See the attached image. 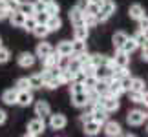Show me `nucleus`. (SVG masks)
<instances>
[{
  "label": "nucleus",
  "mask_w": 148,
  "mask_h": 137,
  "mask_svg": "<svg viewBox=\"0 0 148 137\" xmlns=\"http://www.w3.org/2000/svg\"><path fill=\"white\" fill-rule=\"evenodd\" d=\"M113 13H115V2L113 0H102L101 11L97 13V18H99V22H106Z\"/></svg>",
  "instance_id": "f257e3e1"
},
{
  "label": "nucleus",
  "mask_w": 148,
  "mask_h": 137,
  "mask_svg": "<svg viewBox=\"0 0 148 137\" xmlns=\"http://www.w3.org/2000/svg\"><path fill=\"white\" fill-rule=\"evenodd\" d=\"M44 130H46V123H44L42 117L33 119V121H29V124H27V135H40Z\"/></svg>",
  "instance_id": "f03ea898"
},
{
  "label": "nucleus",
  "mask_w": 148,
  "mask_h": 137,
  "mask_svg": "<svg viewBox=\"0 0 148 137\" xmlns=\"http://www.w3.org/2000/svg\"><path fill=\"white\" fill-rule=\"evenodd\" d=\"M145 119H146V115H145L143 110H132L126 115V121H128L130 126H141L145 123Z\"/></svg>",
  "instance_id": "7ed1b4c3"
},
{
  "label": "nucleus",
  "mask_w": 148,
  "mask_h": 137,
  "mask_svg": "<svg viewBox=\"0 0 148 137\" xmlns=\"http://www.w3.org/2000/svg\"><path fill=\"white\" fill-rule=\"evenodd\" d=\"M130 64V53H126V51L123 49H117L115 57L112 59V66H123V68H128Z\"/></svg>",
  "instance_id": "20e7f679"
},
{
  "label": "nucleus",
  "mask_w": 148,
  "mask_h": 137,
  "mask_svg": "<svg viewBox=\"0 0 148 137\" xmlns=\"http://www.w3.org/2000/svg\"><path fill=\"white\" fill-rule=\"evenodd\" d=\"M66 124H68L66 115H62V113H55V115H51V113H49V126L53 130H62V128H66Z\"/></svg>",
  "instance_id": "39448f33"
},
{
  "label": "nucleus",
  "mask_w": 148,
  "mask_h": 137,
  "mask_svg": "<svg viewBox=\"0 0 148 137\" xmlns=\"http://www.w3.org/2000/svg\"><path fill=\"white\" fill-rule=\"evenodd\" d=\"M33 102L31 90H16V104L20 106H29Z\"/></svg>",
  "instance_id": "423d86ee"
},
{
  "label": "nucleus",
  "mask_w": 148,
  "mask_h": 137,
  "mask_svg": "<svg viewBox=\"0 0 148 137\" xmlns=\"http://www.w3.org/2000/svg\"><path fill=\"white\" fill-rule=\"evenodd\" d=\"M92 119H93V121H97L99 124H104L108 121V112L95 102V104H93V110H92Z\"/></svg>",
  "instance_id": "0eeeda50"
},
{
  "label": "nucleus",
  "mask_w": 148,
  "mask_h": 137,
  "mask_svg": "<svg viewBox=\"0 0 148 137\" xmlns=\"http://www.w3.org/2000/svg\"><path fill=\"white\" fill-rule=\"evenodd\" d=\"M71 102L77 108H84L88 106V93L86 91H79V93H71Z\"/></svg>",
  "instance_id": "6e6552de"
},
{
  "label": "nucleus",
  "mask_w": 148,
  "mask_h": 137,
  "mask_svg": "<svg viewBox=\"0 0 148 137\" xmlns=\"http://www.w3.org/2000/svg\"><path fill=\"white\" fill-rule=\"evenodd\" d=\"M70 20H71V24H73V26L84 24V11H82V9H79L77 5H75V8H71V9H70Z\"/></svg>",
  "instance_id": "1a4fd4ad"
},
{
  "label": "nucleus",
  "mask_w": 148,
  "mask_h": 137,
  "mask_svg": "<svg viewBox=\"0 0 148 137\" xmlns=\"http://www.w3.org/2000/svg\"><path fill=\"white\" fill-rule=\"evenodd\" d=\"M9 22H11V26H16V27H22V24H24V20H26V15L22 13V11L18 9H15V11H11L9 13Z\"/></svg>",
  "instance_id": "9d476101"
},
{
  "label": "nucleus",
  "mask_w": 148,
  "mask_h": 137,
  "mask_svg": "<svg viewBox=\"0 0 148 137\" xmlns=\"http://www.w3.org/2000/svg\"><path fill=\"white\" fill-rule=\"evenodd\" d=\"M104 134L110 135V137L121 135V124L115 123V121H106L104 123Z\"/></svg>",
  "instance_id": "9b49d317"
},
{
  "label": "nucleus",
  "mask_w": 148,
  "mask_h": 137,
  "mask_svg": "<svg viewBox=\"0 0 148 137\" xmlns=\"http://www.w3.org/2000/svg\"><path fill=\"white\" fill-rule=\"evenodd\" d=\"M44 24L48 26V29H49V31H59L60 27H62V20H60V16H59V15H49V16H48V20L44 22Z\"/></svg>",
  "instance_id": "f8f14e48"
},
{
  "label": "nucleus",
  "mask_w": 148,
  "mask_h": 137,
  "mask_svg": "<svg viewBox=\"0 0 148 137\" xmlns=\"http://www.w3.org/2000/svg\"><path fill=\"white\" fill-rule=\"evenodd\" d=\"M95 77L97 79H110L112 77V66L110 64H101V66H95Z\"/></svg>",
  "instance_id": "ddd939ff"
},
{
  "label": "nucleus",
  "mask_w": 148,
  "mask_h": 137,
  "mask_svg": "<svg viewBox=\"0 0 148 137\" xmlns=\"http://www.w3.org/2000/svg\"><path fill=\"white\" fill-rule=\"evenodd\" d=\"M51 113V108H49V104L46 101H38L37 104H35V115H38V117H48Z\"/></svg>",
  "instance_id": "4468645a"
},
{
  "label": "nucleus",
  "mask_w": 148,
  "mask_h": 137,
  "mask_svg": "<svg viewBox=\"0 0 148 137\" xmlns=\"http://www.w3.org/2000/svg\"><path fill=\"white\" fill-rule=\"evenodd\" d=\"M35 59L37 57L33 53H20L18 55V66L20 68H31L33 64H35Z\"/></svg>",
  "instance_id": "2eb2a0df"
},
{
  "label": "nucleus",
  "mask_w": 148,
  "mask_h": 137,
  "mask_svg": "<svg viewBox=\"0 0 148 137\" xmlns=\"http://www.w3.org/2000/svg\"><path fill=\"white\" fill-rule=\"evenodd\" d=\"M99 130H101V124L97 121H88V123H84V134L86 135H97L99 134Z\"/></svg>",
  "instance_id": "dca6fc26"
},
{
  "label": "nucleus",
  "mask_w": 148,
  "mask_h": 137,
  "mask_svg": "<svg viewBox=\"0 0 148 137\" xmlns=\"http://www.w3.org/2000/svg\"><path fill=\"white\" fill-rule=\"evenodd\" d=\"M2 102L8 106L16 104V90H5L2 93Z\"/></svg>",
  "instance_id": "f3484780"
},
{
  "label": "nucleus",
  "mask_w": 148,
  "mask_h": 137,
  "mask_svg": "<svg viewBox=\"0 0 148 137\" xmlns=\"http://www.w3.org/2000/svg\"><path fill=\"white\" fill-rule=\"evenodd\" d=\"M51 51H53V48H51V44H48V42H40L37 46V55L35 57H38V59H44V57H48Z\"/></svg>",
  "instance_id": "a211bd4d"
},
{
  "label": "nucleus",
  "mask_w": 148,
  "mask_h": 137,
  "mask_svg": "<svg viewBox=\"0 0 148 137\" xmlns=\"http://www.w3.org/2000/svg\"><path fill=\"white\" fill-rule=\"evenodd\" d=\"M128 13H130V18L139 20L141 16H145V9H143V5H141V4H134V5H130Z\"/></svg>",
  "instance_id": "6ab92c4d"
},
{
  "label": "nucleus",
  "mask_w": 148,
  "mask_h": 137,
  "mask_svg": "<svg viewBox=\"0 0 148 137\" xmlns=\"http://www.w3.org/2000/svg\"><path fill=\"white\" fill-rule=\"evenodd\" d=\"M128 38V35L124 31H117V33H113V37H112V42H113V48L115 49H121V46L124 44V40Z\"/></svg>",
  "instance_id": "aec40b11"
},
{
  "label": "nucleus",
  "mask_w": 148,
  "mask_h": 137,
  "mask_svg": "<svg viewBox=\"0 0 148 137\" xmlns=\"http://www.w3.org/2000/svg\"><path fill=\"white\" fill-rule=\"evenodd\" d=\"M57 60H59V53H57V51H51L48 57H44V59H42L44 68H46V70H49V68H55V66H57Z\"/></svg>",
  "instance_id": "412c9836"
},
{
  "label": "nucleus",
  "mask_w": 148,
  "mask_h": 137,
  "mask_svg": "<svg viewBox=\"0 0 148 137\" xmlns=\"http://www.w3.org/2000/svg\"><path fill=\"white\" fill-rule=\"evenodd\" d=\"M86 51V40H79V38H75V40L71 42V55H81Z\"/></svg>",
  "instance_id": "4be33fe9"
},
{
  "label": "nucleus",
  "mask_w": 148,
  "mask_h": 137,
  "mask_svg": "<svg viewBox=\"0 0 148 137\" xmlns=\"http://www.w3.org/2000/svg\"><path fill=\"white\" fill-rule=\"evenodd\" d=\"M27 81H29V88H31V90H40V88L44 86V79H42L40 73H35V75H31Z\"/></svg>",
  "instance_id": "5701e85b"
},
{
  "label": "nucleus",
  "mask_w": 148,
  "mask_h": 137,
  "mask_svg": "<svg viewBox=\"0 0 148 137\" xmlns=\"http://www.w3.org/2000/svg\"><path fill=\"white\" fill-rule=\"evenodd\" d=\"M73 37L79 38V40H86V38H88V27L84 24L75 26V29H73Z\"/></svg>",
  "instance_id": "b1692460"
},
{
  "label": "nucleus",
  "mask_w": 148,
  "mask_h": 137,
  "mask_svg": "<svg viewBox=\"0 0 148 137\" xmlns=\"http://www.w3.org/2000/svg\"><path fill=\"white\" fill-rule=\"evenodd\" d=\"M137 48H139V46H137V42H135L134 37H132V38H126V40H124V44L121 46V49L126 51V53H134Z\"/></svg>",
  "instance_id": "393cba45"
},
{
  "label": "nucleus",
  "mask_w": 148,
  "mask_h": 137,
  "mask_svg": "<svg viewBox=\"0 0 148 137\" xmlns=\"http://www.w3.org/2000/svg\"><path fill=\"white\" fill-rule=\"evenodd\" d=\"M18 11H22L26 16H31V15H35V5H33V2H20Z\"/></svg>",
  "instance_id": "a878e982"
},
{
  "label": "nucleus",
  "mask_w": 148,
  "mask_h": 137,
  "mask_svg": "<svg viewBox=\"0 0 148 137\" xmlns=\"http://www.w3.org/2000/svg\"><path fill=\"white\" fill-rule=\"evenodd\" d=\"M97 81L99 79L95 77V75H84V81H82V86H84V90H93L95 88V84H97Z\"/></svg>",
  "instance_id": "bb28decb"
},
{
  "label": "nucleus",
  "mask_w": 148,
  "mask_h": 137,
  "mask_svg": "<svg viewBox=\"0 0 148 137\" xmlns=\"http://www.w3.org/2000/svg\"><path fill=\"white\" fill-rule=\"evenodd\" d=\"M35 37H38V38H44V37H48V33H49V29H48V26L46 24H37L35 26V29L31 31Z\"/></svg>",
  "instance_id": "cd10ccee"
},
{
  "label": "nucleus",
  "mask_w": 148,
  "mask_h": 137,
  "mask_svg": "<svg viewBox=\"0 0 148 137\" xmlns=\"http://www.w3.org/2000/svg\"><path fill=\"white\" fill-rule=\"evenodd\" d=\"M93 90L97 91L99 95H108V81H106V79H99Z\"/></svg>",
  "instance_id": "c85d7f7f"
},
{
  "label": "nucleus",
  "mask_w": 148,
  "mask_h": 137,
  "mask_svg": "<svg viewBox=\"0 0 148 137\" xmlns=\"http://www.w3.org/2000/svg\"><path fill=\"white\" fill-rule=\"evenodd\" d=\"M57 53L59 55H71V42L62 40L59 46H57Z\"/></svg>",
  "instance_id": "c756f323"
},
{
  "label": "nucleus",
  "mask_w": 148,
  "mask_h": 137,
  "mask_svg": "<svg viewBox=\"0 0 148 137\" xmlns=\"http://www.w3.org/2000/svg\"><path fill=\"white\" fill-rule=\"evenodd\" d=\"M37 24H38V22H37V18H35V15H31V16H26V20H24V24H22V27H24L26 31H33Z\"/></svg>",
  "instance_id": "7c9ffc66"
},
{
  "label": "nucleus",
  "mask_w": 148,
  "mask_h": 137,
  "mask_svg": "<svg viewBox=\"0 0 148 137\" xmlns=\"http://www.w3.org/2000/svg\"><path fill=\"white\" fill-rule=\"evenodd\" d=\"M130 90H134V91H145V81H143L141 77H135V79H132Z\"/></svg>",
  "instance_id": "2f4dec72"
},
{
  "label": "nucleus",
  "mask_w": 148,
  "mask_h": 137,
  "mask_svg": "<svg viewBox=\"0 0 148 137\" xmlns=\"http://www.w3.org/2000/svg\"><path fill=\"white\" fill-rule=\"evenodd\" d=\"M99 24V18L95 15H88V13H84V26L86 27H95Z\"/></svg>",
  "instance_id": "473e14b6"
},
{
  "label": "nucleus",
  "mask_w": 148,
  "mask_h": 137,
  "mask_svg": "<svg viewBox=\"0 0 148 137\" xmlns=\"http://www.w3.org/2000/svg\"><path fill=\"white\" fill-rule=\"evenodd\" d=\"M59 4L55 2V0H51V2H48L46 4V8H44V11H46L48 15H59Z\"/></svg>",
  "instance_id": "72a5a7b5"
},
{
  "label": "nucleus",
  "mask_w": 148,
  "mask_h": 137,
  "mask_svg": "<svg viewBox=\"0 0 148 137\" xmlns=\"http://www.w3.org/2000/svg\"><path fill=\"white\" fill-rule=\"evenodd\" d=\"M70 84H71V86H70V91H71V93H79V91H86V90H84V86H82V82H79V81H71Z\"/></svg>",
  "instance_id": "f704fd0d"
},
{
  "label": "nucleus",
  "mask_w": 148,
  "mask_h": 137,
  "mask_svg": "<svg viewBox=\"0 0 148 137\" xmlns=\"http://www.w3.org/2000/svg\"><path fill=\"white\" fill-rule=\"evenodd\" d=\"M121 81V88H123V91H130V84H132V77L130 75H124L123 79H119Z\"/></svg>",
  "instance_id": "c9c22d12"
},
{
  "label": "nucleus",
  "mask_w": 148,
  "mask_h": 137,
  "mask_svg": "<svg viewBox=\"0 0 148 137\" xmlns=\"http://www.w3.org/2000/svg\"><path fill=\"white\" fill-rule=\"evenodd\" d=\"M15 90H31L29 88V81L27 79H18L15 84Z\"/></svg>",
  "instance_id": "e433bc0d"
},
{
  "label": "nucleus",
  "mask_w": 148,
  "mask_h": 137,
  "mask_svg": "<svg viewBox=\"0 0 148 137\" xmlns=\"http://www.w3.org/2000/svg\"><path fill=\"white\" fill-rule=\"evenodd\" d=\"M4 5H5L9 11H15V9H18L20 0H4Z\"/></svg>",
  "instance_id": "4c0bfd02"
},
{
  "label": "nucleus",
  "mask_w": 148,
  "mask_h": 137,
  "mask_svg": "<svg viewBox=\"0 0 148 137\" xmlns=\"http://www.w3.org/2000/svg\"><path fill=\"white\" fill-rule=\"evenodd\" d=\"M9 57H11L9 49H8V48H2V46H0V64L8 62V60H9Z\"/></svg>",
  "instance_id": "58836bf2"
},
{
  "label": "nucleus",
  "mask_w": 148,
  "mask_h": 137,
  "mask_svg": "<svg viewBox=\"0 0 148 137\" xmlns=\"http://www.w3.org/2000/svg\"><path fill=\"white\" fill-rule=\"evenodd\" d=\"M44 86L46 88H49V90H55V88H59L60 86V81H59V77H51L49 81L44 84Z\"/></svg>",
  "instance_id": "ea45409f"
},
{
  "label": "nucleus",
  "mask_w": 148,
  "mask_h": 137,
  "mask_svg": "<svg viewBox=\"0 0 148 137\" xmlns=\"http://www.w3.org/2000/svg\"><path fill=\"white\" fill-rule=\"evenodd\" d=\"M137 22H139V31L148 33V16H141Z\"/></svg>",
  "instance_id": "a19ab883"
},
{
  "label": "nucleus",
  "mask_w": 148,
  "mask_h": 137,
  "mask_svg": "<svg viewBox=\"0 0 148 137\" xmlns=\"http://www.w3.org/2000/svg\"><path fill=\"white\" fill-rule=\"evenodd\" d=\"M128 93H130V99H132L134 102H141V101H143V91H134V90H130Z\"/></svg>",
  "instance_id": "79ce46f5"
},
{
  "label": "nucleus",
  "mask_w": 148,
  "mask_h": 137,
  "mask_svg": "<svg viewBox=\"0 0 148 137\" xmlns=\"http://www.w3.org/2000/svg\"><path fill=\"white\" fill-rule=\"evenodd\" d=\"M134 38H135V42H137V46H143V44H145V40H146V33L137 31V33L134 35Z\"/></svg>",
  "instance_id": "37998d69"
},
{
  "label": "nucleus",
  "mask_w": 148,
  "mask_h": 137,
  "mask_svg": "<svg viewBox=\"0 0 148 137\" xmlns=\"http://www.w3.org/2000/svg\"><path fill=\"white\" fill-rule=\"evenodd\" d=\"M48 13H46V11H38V13H35V18H37V22H38V24H44V22H46L48 20Z\"/></svg>",
  "instance_id": "c03bdc74"
},
{
  "label": "nucleus",
  "mask_w": 148,
  "mask_h": 137,
  "mask_svg": "<svg viewBox=\"0 0 148 137\" xmlns=\"http://www.w3.org/2000/svg\"><path fill=\"white\" fill-rule=\"evenodd\" d=\"M9 13H11V11L5 8L4 4H0V20H5V18L9 16Z\"/></svg>",
  "instance_id": "a18cd8bd"
},
{
  "label": "nucleus",
  "mask_w": 148,
  "mask_h": 137,
  "mask_svg": "<svg viewBox=\"0 0 148 137\" xmlns=\"http://www.w3.org/2000/svg\"><path fill=\"white\" fill-rule=\"evenodd\" d=\"M33 5H35V13H38V11H44V8H46V4H44V2H40V0L33 2Z\"/></svg>",
  "instance_id": "49530a36"
},
{
  "label": "nucleus",
  "mask_w": 148,
  "mask_h": 137,
  "mask_svg": "<svg viewBox=\"0 0 148 137\" xmlns=\"http://www.w3.org/2000/svg\"><path fill=\"white\" fill-rule=\"evenodd\" d=\"M141 59L145 62H148V46H143V53H141Z\"/></svg>",
  "instance_id": "de8ad7c7"
},
{
  "label": "nucleus",
  "mask_w": 148,
  "mask_h": 137,
  "mask_svg": "<svg viewBox=\"0 0 148 137\" xmlns=\"http://www.w3.org/2000/svg\"><path fill=\"white\" fill-rule=\"evenodd\" d=\"M81 121H82V123L92 121V113H82V115H81Z\"/></svg>",
  "instance_id": "09e8293b"
},
{
  "label": "nucleus",
  "mask_w": 148,
  "mask_h": 137,
  "mask_svg": "<svg viewBox=\"0 0 148 137\" xmlns=\"http://www.w3.org/2000/svg\"><path fill=\"white\" fill-rule=\"evenodd\" d=\"M86 5H88V0H81V2H79V4H77V8L84 11V9H86Z\"/></svg>",
  "instance_id": "8fccbe9b"
},
{
  "label": "nucleus",
  "mask_w": 148,
  "mask_h": 137,
  "mask_svg": "<svg viewBox=\"0 0 148 137\" xmlns=\"http://www.w3.org/2000/svg\"><path fill=\"white\" fill-rule=\"evenodd\" d=\"M5 119H8V113H5L4 110H0V124H4Z\"/></svg>",
  "instance_id": "3c124183"
},
{
  "label": "nucleus",
  "mask_w": 148,
  "mask_h": 137,
  "mask_svg": "<svg viewBox=\"0 0 148 137\" xmlns=\"http://www.w3.org/2000/svg\"><path fill=\"white\" fill-rule=\"evenodd\" d=\"M141 102H143L145 106H148V91H143V101Z\"/></svg>",
  "instance_id": "603ef678"
},
{
  "label": "nucleus",
  "mask_w": 148,
  "mask_h": 137,
  "mask_svg": "<svg viewBox=\"0 0 148 137\" xmlns=\"http://www.w3.org/2000/svg\"><path fill=\"white\" fill-rule=\"evenodd\" d=\"M40 2H44V4H48V2H51V0H40Z\"/></svg>",
  "instance_id": "864d4df0"
},
{
  "label": "nucleus",
  "mask_w": 148,
  "mask_h": 137,
  "mask_svg": "<svg viewBox=\"0 0 148 137\" xmlns=\"http://www.w3.org/2000/svg\"><path fill=\"white\" fill-rule=\"evenodd\" d=\"M88 2H101V0H88Z\"/></svg>",
  "instance_id": "5fc2aeb1"
},
{
  "label": "nucleus",
  "mask_w": 148,
  "mask_h": 137,
  "mask_svg": "<svg viewBox=\"0 0 148 137\" xmlns=\"http://www.w3.org/2000/svg\"><path fill=\"white\" fill-rule=\"evenodd\" d=\"M0 4H4V0H0Z\"/></svg>",
  "instance_id": "6e6d98bb"
},
{
  "label": "nucleus",
  "mask_w": 148,
  "mask_h": 137,
  "mask_svg": "<svg viewBox=\"0 0 148 137\" xmlns=\"http://www.w3.org/2000/svg\"><path fill=\"white\" fill-rule=\"evenodd\" d=\"M0 46H2V40H0Z\"/></svg>",
  "instance_id": "4d7b16f0"
},
{
  "label": "nucleus",
  "mask_w": 148,
  "mask_h": 137,
  "mask_svg": "<svg viewBox=\"0 0 148 137\" xmlns=\"http://www.w3.org/2000/svg\"><path fill=\"white\" fill-rule=\"evenodd\" d=\"M146 117H148V115H146Z\"/></svg>",
  "instance_id": "13d9d810"
}]
</instances>
